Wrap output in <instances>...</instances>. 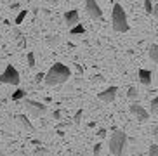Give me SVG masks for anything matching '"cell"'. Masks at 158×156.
<instances>
[{"label": "cell", "mask_w": 158, "mask_h": 156, "mask_svg": "<svg viewBox=\"0 0 158 156\" xmlns=\"http://www.w3.org/2000/svg\"><path fill=\"white\" fill-rule=\"evenodd\" d=\"M70 76H71V71L68 66H64L63 63H54L51 66V69L44 75V82L49 87H54V85H61V83L68 82Z\"/></svg>", "instance_id": "cell-1"}, {"label": "cell", "mask_w": 158, "mask_h": 156, "mask_svg": "<svg viewBox=\"0 0 158 156\" xmlns=\"http://www.w3.org/2000/svg\"><path fill=\"white\" fill-rule=\"evenodd\" d=\"M111 24H113V30L118 33H125L130 30L129 26V21H127V14L123 10L120 4H115L113 5V10H111Z\"/></svg>", "instance_id": "cell-2"}, {"label": "cell", "mask_w": 158, "mask_h": 156, "mask_svg": "<svg viewBox=\"0 0 158 156\" xmlns=\"http://www.w3.org/2000/svg\"><path fill=\"white\" fill-rule=\"evenodd\" d=\"M127 149V133L122 130H115L110 137V153L113 156H123Z\"/></svg>", "instance_id": "cell-3"}, {"label": "cell", "mask_w": 158, "mask_h": 156, "mask_svg": "<svg viewBox=\"0 0 158 156\" xmlns=\"http://www.w3.org/2000/svg\"><path fill=\"white\" fill-rule=\"evenodd\" d=\"M19 71L14 68L12 64H7L5 69L0 73V82L5 85H19Z\"/></svg>", "instance_id": "cell-4"}, {"label": "cell", "mask_w": 158, "mask_h": 156, "mask_svg": "<svg viewBox=\"0 0 158 156\" xmlns=\"http://www.w3.org/2000/svg\"><path fill=\"white\" fill-rule=\"evenodd\" d=\"M24 106H26V111H30L33 116H42V115L47 113V106L44 104V102L26 99V101H24Z\"/></svg>", "instance_id": "cell-5"}, {"label": "cell", "mask_w": 158, "mask_h": 156, "mask_svg": "<svg viewBox=\"0 0 158 156\" xmlns=\"http://www.w3.org/2000/svg\"><path fill=\"white\" fill-rule=\"evenodd\" d=\"M85 9H87V14L92 19H101L102 18V10L99 7V4L96 0H85Z\"/></svg>", "instance_id": "cell-6"}, {"label": "cell", "mask_w": 158, "mask_h": 156, "mask_svg": "<svg viewBox=\"0 0 158 156\" xmlns=\"http://www.w3.org/2000/svg\"><path fill=\"white\" fill-rule=\"evenodd\" d=\"M129 109H130V113H132V115H134L137 120H141V121H146V120L149 118V113H148L146 109H144V108H143V106H141L137 101L132 102Z\"/></svg>", "instance_id": "cell-7"}, {"label": "cell", "mask_w": 158, "mask_h": 156, "mask_svg": "<svg viewBox=\"0 0 158 156\" xmlns=\"http://www.w3.org/2000/svg\"><path fill=\"white\" fill-rule=\"evenodd\" d=\"M116 92H118V88L116 87H110L106 88V90H102L98 94V99L102 102H113L115 101V97H116Z\"/></svg>", "instance_id": "cell-8"}, {"label": "cell", "mask_w": 158, "mask_h": 156, "mask_svg": "<svg viewBox=\"0 0 158 156\" xmlns=\"http://www.w3.org/2000/svg\"><path fill=\"white\" fill-rule=\"evenodd\" d=\"M64 23L68 28H73L75 24H78V12L77 10H68L64 14Z\"/></svg>", "instance_id": "cell-9"}, {"label": "cell", "mask_w": 158, "mask_h": 156, "mask_svg": "<svg viewBox=\"0 0 158 156\" xmlns=\"http://www.w3.org/2000/svg\"><path fill=\"white\" fill-rule=\"evenodd\" d=\"M137 78H139V82L143 85H151V82H153V73L149 69H139Z\"/></svg>", "instance_id": "cell-10"}, {"label": "cell", "mask_w": 158, "mask_h": 156, "mask_svg": "<svg viewBox=\"0 0 158 156\" xmlns=\"http://www.w3.org/2000/svg\"><path fill=\"white\" fill-rule=\"evenodd\" d=\"M16 120H18L19 123L23 125V129H26L28 132H33V130H35V127L31 125V121H30L24 115H16Z\"/></svg>", "instance_id": "cell-11"}, {"label": "cell", "mask_w": 158, "mask_h": 156, "mask_svg": "<svg viewBox=\"0 0 158 156\" xmlns=\"http://www.w3.org/2000/svg\"><path fill=\"white\" fill-rule=\"evenodd\" d=\"M148 54H149V59L153 63H158V45L156 43H151L148 49Z\"/></svg>", "instance_id": "cell-12"}, {"label": "cell", "mask_w": 158, "mask_h": 156, "mask_svg": "<svg viewBox=\"0 0 158 156\" xmlns=\"http://www.w3.org/2000/svg\"><path fill=\"white\" fill-rule=\"evenodd\" d=\"M45 43L49 47H56L57 43H59V37H57V35H49V37L45 38Z\"/></svg>", "instance_id": "cell-13"}, {"label": "cell", "mask_w": 158, "mask_h": 156, "mask_svg": "<svg viewBox=\"0 0 158 156\" xmlns=\"http://www.w3.org/2000/svg\"><path fill=\"white\" fill-rule=\"evenodd\" d=\"M70 33H71V35H84V33H85V28L78 23V24H75L73 28H70Z\"/></svg>", "instance_id": "cell-14"}, {"label": "cell", "mask_w": 158, "mask_h": 156, "mask_svg": "<svg viewBox=\"0 0 158 156\" xmlns=\"http://www.w3.org/2000/svg\"><path fill=\"white\" fill-rule=\"evenodd\" d=\"M26 97V90H23V88H18V90L12 94V101H19V99H24Z\"/></svg>", "instance_id": "cell-15"}, {"label": "cell", "mask_w": 158, "mask_h": 156, "mask_svg": "<svg viewBox=\"0 0 158 156\" xmlns=\"http://www.w3.org/2000/svg\"><path fill=\"white\" fill-rule=\"evenodd\" d=\"M149 106H151V115L156 116V113H158V97H153L151 102H149Z\"/></svg>", "instance_id": "cell-16"}, {"label": "cell", "mask_w": 158, "mask_h": 156, "mask_svg": "<svg viewBox=\"0 0 158 156\" xmlns=\"http://www.w3.org/2000/svg\"><path fill=\"white\" fill-rule=\"evenodd\" d=\"M26 63H28V68H35V54L33 52L26 54Z\"/></svg>", "instance_id": "cell-17"}, {"label": "cell", "mask_w": 158, "mask_h": 156, "mask_svg": "<svg viewBox=\"0 0 158 156\" xmlns=\"http://www.w3.org/2000/svg\"><path fill=\"white\" fill-rule=\"evenodd\" d=\"M26 14H28V10H26V9H23L21 12L18 14V18H16V21H14V23H16V24H21V23L24 21V18H26Z\"/></svg>", "instance_id": "cell-18"}, {"label": "cell", "mask_w": 158, "mask_h": 156, "mask_svg": "<svg viewBox=\"0 0 158 156\" xmlns=\"http://www.w3.org/2000/svg\"><path fill=\"white\" fill-rule=\"evenodd\" d=\"M137 94H139V92H137V88L135 87H129V90H127V96H129V99H137Z\"/></svg>", "instance_id": "cell-19"}, {"label": "cell", "mask_w": 158, "mask_h": 156, "mask_svg": "<svg viewBox=\"0 0 158 156\" xmlns=\"http://www.w3.org/2000/svg\"><path fill=\"white\" fill-rule=\"evenodd\" d=\"M153 7H155V5L151 4V0H144V10H146V14H151Z\"/></svg>", "instance_id": "cell-20"}, {"label": "cell", "mask_w": 158, "mask_h": 156, "mask_svg": "<svg viewBox=\"0 0 158 156\" xmlns=\"http://www.w3.org/2000/svg\"><path fill=\"white\" fill-rule=\"evenodd\" d=\"M82 115H84V113H82V109H78L77 113H75V116H73V123L75 125H78L80 121H82Z\"/></svg>", "instance_id": "cell-21"}, {"label": "cell", "mask_w": 158, "mask_h": 156, "mask_svg": "<svg viewBox=\"0 0 158 156\" xmlns=\"http://www.w3.org/2000/svg\"><path fill=\"white\" fill-rule=\"evenodd\" d=\"M149 156H158V144H151V147H149Z\"/></svg>", "instance_id": "cell-22"}, {"label": "cell", "mask_w": 158, "mask_h": 156, "mask_svg": "<svg viewBox=\"0 0 158 156\" xmlns=\"http://www.w3.org/2000/svg\"><path fill=\"white\" fill-rule=\"evenodd\" d=\"M45 154H47V149H45V147H40V149L35 151V154H33V156H45Z\"/></svg>", "instance_id": "cell-23"}, {"label": "cell", "mask_w": 158, "mask_h": 156, "mask_svg": "<svg viewBox=\"0 0 158 156\" xmlns=\"http://www.w3.org/2000/svg\"><path fill=\"white\" fill-rule=\"evenodd\" d=\"M98 137H99V139H104V137H106V130H104V129L98 130Z\"/></svg>", "instance_id": "cell-24"}, {"label": "cell", "mask_w": 158, "mask_h": 156, "mask_svg": "<svg viewBox=\"0 0 158 156\" xmlns=\"http://www.w3.org/2000/svg\"><path fill=\"white\" fill-rule=\"evenodd\" d=\"M101 144H96V147H94V154H96V156H98L99 154V153H101Z\"/></svg>", "instance_id": "cell-25"}, {"label": "cell", "mask_w": 158, "mask_h": 156, "mask_svg": "<svg viewBox=\"0 0 158 156\" xmlns=\"http://www.w3.org/2000/svg\"><path fill=\"white\" fill-rule=\"evenodd\" d=\"M44 75H45V73H38L37 76H35V82H37V83L42 82V80H44Z\"/></svg>", "instance_id": "cell-26"}, {"label": "cell", "mask_w": 158, "mask_h": 156, "mask_svg": "<svg viewBox=\"0 0 158 156\" xmlns=\"http://www.w3.org/2000/svg\"><path fill=\"white\" fill-rule=\"evenodd\" d=\"M52 116H54V120H59V118H61V111H59V109H56Z\"/></svg>", "instance_id": "cell-27"}, {"label": "cell", "mask_w": 158, "mask_h": 156, "mask_svg": "<svg viewBox=\"0 0 158 156\" xmlns=\"http://www.w3.org/2000/svg\"><path fill=\"white\" fill-rule=\"evenodd\" d=\"M158 127H156V125H155V127H153V135H155V137H156V135H158Z\"/></svg>", "instance_id": "cell-28"}]
</instances>
